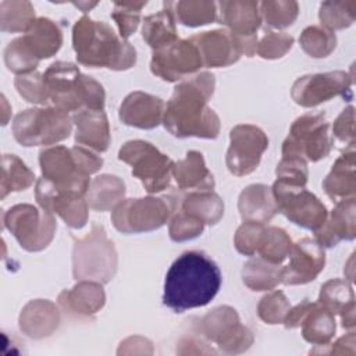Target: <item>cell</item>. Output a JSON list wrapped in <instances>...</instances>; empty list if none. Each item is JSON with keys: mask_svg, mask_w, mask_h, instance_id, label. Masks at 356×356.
Returning a JSON list of instances; mask_svg holds the SVG:
<instances>
[{"mask_svg": "<svg viewBox=\"0 0 356 356\" xmlns=\"http://www.w3.org/2000/svg\"><path fill=\"white\" fill-rule=\"evenodd\" d=\"M60 323L57 306L50 300L36 299L26 303L19 316V328L32 338L50 335Z\"/></svg>", "mask_w": 356, "mask_h": 356, "instance_id": "cell-29", "label": "cell"}, {"mask_svg": "<svg viewBox=\"0 0 356 356\" xmlns=\"http://www.w3.org/2000/svg\"><path fill=\"white\" fill-rule=\"evenodd\" d=\"M271 192L278 213H282L298 227L316 231L327 220L328 211L325 204L314 193L309 192L305 185L275 179Z\"/></svg>", "mask_w": 356, "mask_h": 356, "instance_id": "cell-12", "label": "cell"}, {"mask_svg": "<svg viewBox=\"0 0 356 356\" xmlns=\"http://www.w3.org/2000/svg\"><path fill=\"white\" fill-rule=\"evenodd\" d=\"M277 179H282L291 184L305 185L307 184V161L295 156H282L275 168Z\"/></svg>", "mask_w": 356, "mask_h": 356, "instance_id": "cell-49", "label": "cell"}, {"mask_svg": "<svg viewBox=\"0 0 356 356\" xmlns=\"http://www.w3.org/2000/svg\"><path fill=\"white\" fill-rule=\"evenodd\" d=\"M97 3H74V6H76L78 8H81L83 13L89 11L90 8H93Z\"/></svg>", "mask_w": 356, "mask_h": 356, "instance_id": "cell-53", "label": "cell"}, {"mask_svg": "<svg viewBox=\"0 0 356 356\" xmlns=\"http://www.w3.org/2000/svg\"><path fill=\"white\" fill-rule=\"evenodd\" d=\"M318 18L321 26L332 32L349 28L356 18V1H324L320 4Z\"/></svg>", "mask_w": 356, "mask_h": 356, "instance_id": "cell-39", "label": "cell"}, {"mask_svg": "<svg viewBox=\"0 0 356 356\" xmlns=\"http://www.w3.org/2000/svg\"><path fill=\"white\" fill-rule=\"evenodd\" d=\"M118 159L132 167V175L150 195L164 191L171 182L175 163L150 142L142 139L125 142L118 150Z\"/></svg>", "mask_w": 356, "mask_h": 356, "instance_id": "cell-8", "label": "cell"}, {"mask_svg": "<svg viewBox=\"0 0 356 356\" xmlns=\"http://www.w3.org/2000/svg\"><path fill=\"white\" fill-rule=\"evenodd\" d=\"M204 231V222L196 217L185 213L182 209L172 213L168 234L174 242H184L195 239Z\"/></svg>", "mask_w": 356, "mask_h": 356, "instance_id": "cell-46", "label": "cell"}, {"mask_svg": "<svg viewBox=\"0 0 356 356\" xmlns=\"http://www.w3.org/2000/svg\"><path fill=\"white\" fill-rule=\"evenodd\" d=\"M299 43L307 56L313 58H324L335 50L337 36L335 32L321 25H310L300 33Z\"/></svg>", "mask_w": 356, "mask_h": 356, "instance_id": "cell-38", "label": "cell"}, {"mask_svg": "<svg viewBox=\"0 0 356 356\" xmlns=\"http://www.w3.org/2000/svg\"><path fill=\"white\" fill-rule=\"evenodd\" d=\"M324 113H306L298 117L282 143V156H295L316 163L327 157L334 140Z\"/></svg>", "mask_w": 356, "mask_h": 356, "instance_id": "cell-9", "label": "cell"}, {"mask_svg": "<svg viewBox=\"0 0 356 356\" xmlns=\"http://www.w3.org/2000/svg\"><path fill=\"white\" fill-rule=\"evenodd\" d=\"M142 38L153 50H159L178 40L175 17L168 1L164 3L163 10L143 19Z\"/></svg>", "mask_w": 356, "mask_h": 356, "instance_id": "cell-31", "label": "cell"}, {"mask_svg": "<svg viewBox=\"0 0 356 356\" xmlns=\"http://www.w3.org/2000/svg\"><path fill=\"white\" fill-rule=\"evenodd\" d=\"M125 195L124 182L110 174H103L90 181L86 192V202L92 210L107 211L113 210Z\"/></svg>", "mask_w": 356, "mask_h": 356, "instance_id": "cell-32", "label": "cell"}, {"mask_svg": "<svg viewBox=\"0 0 356 356\" xmlns=\"http://www.w3.org/2000/svg\"><path fill=\"white\" fill-rule=\"evenodd\" d=\"M3 225L28 252L46 249L57 229L54 214L28 203L10 207L3 216Z\"/></svg>", "mask_w": 356, "mask_h": 356, "instance_id": "cell-11", "label": "cell"}, {"mask_svg": "<svg viewBox=\"0 0 356 356\" xmlns=\"http://www.w3.org/2000/svg\"><path fill=\"white\" fill-rule=\"evenodd\" d=\"M238 210L243 221L266 224L278 213L271 188L263 184L246 186L238 199Z\"/></svg>", "mask_w": 356, "mask_h": 356, "instance_id": "cell-27", "label": "cell"}, {"mask_svg": "<svg viewBox=\"0 0 356 356\" xmlns=\"http://www.w3.org/2000/svg\"><path fill=\"white\" fill-rule=\"evenodd\" d=\"M72 117L53 106L28 108L13 121L14 139L25 146H49L67 139L72 131Z\"/></svg>", "mask_w": 356, "mask_h": 356, "instance_id": "cell-6", "label": "cell"}, {"mask_svg": "<svg viewBox=\"0 0 356 356\" xmlns=\"http://www.w3.org/2000/svg\"><path fill=\"white\" fill-rule=\"evenodd\" d=\"M14 85L17 92L29 103L46 104L49 103V96L46 85L43 81V74L31 72L25 75H17Z\"/></svg>", "mask_w": 356, "mask_h": 356, "instance_id": "cell-47", "label": "cell"}, {"mask_svg": "<svg viewBox=\"0 0 356 356\" xmlns=\"http://www.w3.org/2000/svg\"><path fill=\"white\" fill-rule=\"evenodd\" d=\"M181 209L204 222L217 224L224 216V202L213 191H192L181 202Z\"/></svg>", "mask_w": 356, "mask_h": 356, "instance_id": "cell-33", "label": "cell"}, {"mask_svg": "<svg viewBox=\"0 0 356 356\" xmlns=\"http://www.w3.org/2000/svg\"><path fill=\"white\" fill-rule=\"evenodd\" d=\"M242 281L252 291H271L282 282V267L261 257H253L243 264Z\"/></svg>", "mask_w": 356, "mask_h": 356, "instance_id": "cell-34", "label": "cell"}, {"mask_svg": "<svg viewBox=\"0 0 356 356\" xmlns=\"http://www.w3.org/2000/svg\"><path fill=\"white\" fill-rule=\"evenodd\" d=\"M317 302L335 316L355 303V295L346 281L332 278L321 285Z\"/></svg>", "mask_w": 356, "mask_h": 356, "instance_id": "cell-41", "label": "cell"}, {"mask_svg": "<svg viewBox=\"0 0 356 356\" xmlns=\"http://www.w3.org/2000/svg\"><path fill=\"white\" fill-rule=\"evenodd\" d=\"M147 4V1H115L114 10L111 13L113 19L118 26L120 36L128 39L140 22V10Z\"/></svg>", "mask_w": 356, "mask_h": 356, "instance_id": "cell-43", "label": "cell"}, {"mask_svg": "<svg viewBox=\"0 0 356 356\" xmlns=\"http://www.w3.org/2000/svg\"><path fill=\"white\" fill-rule=\"evenodd\" d=\"M214 88V75L206 71L182 79L165 104L164 128L177 138L216 139L221 122L216 111L207 106Z\"/></svg>", "mask_w": 356, "mask_h": 356, "instance_id": "cell-1", "label": "cell"}, {"mask_svg": "<svg viewBox=\"0 0 356 356\" xmlns=\"http://www.w3.org/2000/svg\"><path fill=\"white\" fill-rule=\"evenodd\" d=\"M261 19L271 28L284 29L291 26L299 14V4L296 1H261L259 3Z\"/></svg>", "mask_w": 356, "mask_h": 356, "instance_id": "cell-42", "label": "cell"}, {"mask_svg": "<svg viewBox=\"0 0 356 356\" xmlns=\"http://www.w3.org/2000/svg\"><path fill=\"white\" fill-rule=\"evenodd\" d=\"M35 181L33 172L15 154H3L1 159V199L11 192L28 189Z\"/></svg>", "mask_w": 356, "mask_h": 356, "instance_id": "cell-36", "label": "cell"}, {"mask_svg": "<svg viewBox=\"0 0 356 356\" xmlns=\"http://www.w3.org/2000/svg\"><path fill=\"white\" fill-rule=\"evenodd\" d=\"M72 47L79 64L125 71L135 65V47L103 21L82 15L72 26Z\"/></svg>", "mask_w": 356, "mask_h": 356, "instance_id": "cell-3", "label": "cell"}, {"mask_svg": "<svg viewBox=\"0 0 356 356\" xmlns=\"http://www.w3.org/2000/svg\"><path fill=\"white\" fill-rule=\"evenodd\" d=\"M355 332L350 331L346 335L341 337L335 343H331V349L325 350L324 353H331V355H355Z\"/></svg>", "mask_w": 356, "mask_h": 356, "instance_id": "cell-52", "label": "cell"}, {"mask_svg": "<svg viewBox=\"0 0 356 356\" xmlns=\"http://www.w3.org/2000/svg\"><path fill=\"white\" fill-rule=\"evenodd\" d=\"M202 67V57L189 39H178L165 47L153 50L150 60V71L167 82L189 78Z\"/></svg>", "mask_w": 356, "mask_h": 356, "instance_id": "cell-16", "label": "cell"}, {"mask_svg": "<svg viewBox=\"0 0 356 356\" xmlns=\"http://www.w3.org/2000/svg\"><path fill=\"white\" fill-rule=\"evenodd\" d=\"M293 44V36L285 32H267L256 47V54L261 58L275 60L284 57Z\"/></svg>", "mask_w": 356, "mask_h": 356, "instance_id": "cell-48", "label": "cell"}, {"mask_svg": "<svg viewBox=\"0 0 356 356\" xmlns=\"http://www.w3.org/2000/svg\"><path fill=\"white\" fill-rule=\"evenodd\" d=\"M4 63L8 71L17 75H25L35 72L39 65V60L32 57L22 46L19 38L11 40L4 50Z\"/></svg>", "mask_w": 356, "mask_h": 356, "instance_id": "cell-45", "label": "cell"}, {"mask_svg": "<svg viewBox=\"0 0 356 356\" xmlns=\"http://www.w3.org/2000/svg\"><path fill=\"white\" fill-rule=\"evenodd\" d=\"M316 242L323 248L337 246L341 241H352L356 236L355 197L337 202L324 224L314 231Z\"/></svg>", "mask_w": 356, "mask_h": 356, "instance_id": "cell-23", "label": "cell"}, {"mask_svg": "<svg viewBox=\"0 0 356 356\" xmlns=\"http://www.w3.org/2000/svg\"><path fill=\"white\" fill-rule=\"evenodd\" d=\"M75 142L90 150L103 153L108 149L111 135L107 115L103 110H82L72 115Z\"/></svg>", "mask_w": 356, "mask_h": 356, "instance_id": "cell-25", "label": "cell"}, {"mask_svg": "<svg viewBox=\"0 0 356 356\" xmlns=\"http://www.w3.org/2000/svg\"><path fill=\"white\" fill-rule=\"evenodd\" d=\"M288 257V266L282 267V282L285 285L312 282L325 266L324 248L310 238H302L292 243Z\"/></svg>", "mask_w": 356, "mask_h": 356, "instance_id": "cell-21", "label": "cell"}, {"mask_svg": "<svg viewBox=\"0 0 356 356\" xmlns=\"http://www.w3.org/2000/svg\"><path fill=\"white\" fill-rule=\"evenodd\" d=\"M35 196L43 210L60 216L68 227L79 229L88 222L89 206L85 196L60 191L43 177L36 181Z\"/></svg>", "mask_w": 356, "mask_h": 356, "instance_id": "cell-19", "label": "cell"}, {"mask_svg": "<svg viewBox=\"0 0 356 356\" xmlns=\"http://www.w3.org/2000/svg\"><path fill=\"white\" fill-rule=\"evenodd\" d=\"M263 227L264 224L253 222V221H243V224L238 227L234 236V245L241 254H245V256L256 254L257 243H259Z\"/></svg>", "mask_w": 356, "mask_h": 356, "instance_id": "cell-50", "label": "cell"}, {"mask_svg": "<svg viewBox=\"0 0 356 356\" xmlns=\"http://www.w3.org/2000/svg\"><path fill=\"white\" fill-rule=\"evenodd\" d=\"M189 40L196 46L203 67H228L236 63L242 54L246 56L243 42L227 29L200 32L191 36Z\"/></svg>", "mask_w": 356, "mask_h": 356, "instance_id": "cell-20", "label": "cell"}, {"mask_svg": "<svg viewBox=\"0 0 356 356\" xmlns=\"http://www.w3.org/2000/svg\"><path fill=\"white\" fill-rule=\"evenodd\" d=\"M323 189L332 202L352 199L356 195L355 149L345 150L335 163L330 174L323 181Z\"/></svg>", "mask_w": 356, "mask_h": 356, "instance_id": "cell-28", "label": "cell"}, {"mask_svg": "<svg viewBox=\"0 0 356 356\" xmlns=\"http://www.w3.org/2000/svg\"><path fill=\"white\" fill-rule=\"evenodd\" d=\"M35 19V8L29 1L0 3V29L3 32H25Z\"/></svg>", "mask_w": 356, "mask_h": 356, "instance_id": "cell-40", "label": "cell"}, {"mask_svg": "<svg viewBox=\"0 0 356 356\" xmlns=\"http://www.w3.org/2000/svg\"><path fill=\"white\" fill-rule=\"evenodd\" d=\"M106 303V293L100 282L82 280L71 289L58 295L60 307L75 317H89L97 313Z\"/></svg>", "mask_w": 356, "mask_h": 356, "instance_id": "cell-24", "label": "cell"}, {"mask_svg": "<svg viewBox=\"0 0 356 356\" xmlns=\"http://www.w3.org/2000/svg\"><path fill=\"white\" fill-rule=\"evenodd\" d=\"M286 328H302V337L312 345H328L332 339L337 324L335 316L321 303L307 299L291 307L284 318Z\"/></svg>", "mask_w": 356, "mask_h": 356, "instance_id": "cell-17", "label": "cell"}, {"mask_svg": "<svg viewBox=\"0 0 356 356\" xmlns=\"http://www.w3.org/2000/svg\"><path fill=\"white\" fill-rule=\"evenodd\" d=\"M49 103L65 113L82 110H103L106 92L89 75L81 72L78 65L68 61H56L44 72Z\"/></svg>", "mask_w": 356, "mask_h": 356, "instance_id": "cell-4", "label": "cell"}, {"mask_svg": "<svg viewBox=\"0 0 356 356\" xmlns=\"http://www.w3.org/2000/svg\"><path fill=\"white\" fill-rule=\"evenodd\" d=\"M200 332L225 353H241L253 343L252 331L243 325L235 309L220 306L199 321Z\"/></svg>", "mask_w": 356, "mask_h": 356, "instance_id": "cell-13", "label": "cell"}, {"mask_svg": "<svg viewBox=\"0 0 356 356\" xmlns=\"http://www.w3.org/2000/svg\"><path fill=\"white\" fill-rule=\"evenodd\" d=\"M217 21L221 25L227 26V31H229L243 42L248 57L256 54V32L261 25V15L257 1H220L217 3Z\"/></svg>", "mask_w": 356, "mask_h": 356, "instance_id": "cell-18", "label": "cell"}, {"mask_svg": "<svg viewBox=\"0 0 356 356\" xmlns=\"http://www.w3.org/2000/svg\"><path fill=\"white\" fill-rule=\"evenodd\" d=\"M221 271L202 252H185L170 266L165 280L163 303L175 313L209 305L220 291Z\"/></svg>", "mask_w": 356, "mask_h": 356, "instance_id": "cell-2", "label": "cell"}, {"mask_svg": "<svg viewBox=\"0 0 356 356\" xmlns=\"http://www.w3.org/2000/svg\"><path fill=\"white\" fill-rule=\"evenodd\" d=\"M164 108L165 103L163 99L142 90H135L122 100L118 117L125 125L152 129L163 122Z\"/></svg>", "mask_w": 356, "mask_h": 356, "instance_id": "cell-22", "label": "cell"}, {"mask_svg": "<svg viewBox=\"0 0 356 356\" xmlns=\"http://www.w3.org/2000/svg\"><path fill=\"white\" fill-rule=\"evenodd\" d=\"M22 46L36 60H43L54 56L63 44V32L53 19L46 17L36 18L22 36Z\"/></svg>", "mask_w": 356, "mask_h": 356, "instance_id": "cell-26", "label": "cell"}, {"mask_svg": "<svg viewBox=\"0 0 356 356\" xmlns=\"http://www.w3.org/2000/svg\"><path fill=\"white\" fill-rule=\"evenodd\" d=\"M42 177L57 189L86 196L90 175L103 165V159L93 150L75 145L74 147L51 146L39 153Z\"/></svg>", "mask_w": 356, "mask_h": 356, "instance_id": "cell-5", "label": "cell"}, {"mask_svg": "<svg viewBox=\"0 0 356 356\" xmlns=\"http://www.w3.org/2000/svg\"><path fill=\"white\" fill-rule=\"evenodd\" d=\"M352 72L330 71L324 74H310L298 78L291 89L292 100L302 107H316L337 96L352 99Z\"/></svg>", "mask_w": 356, "mask_h": 356, "instance_id": "cell-14", "label": "cell"}, {"mask_svg": "<svg viewBox=\"0 0 356 356\" xmlns=\"http://www.w3.org/2000/svg\"><path fill=\"white\" fill-rule=\"evenodd\" d=\"M115 270L117 253L102 227H93L86 238L75 242L72 274L76 281L89 280L106 284L114 277Z\"/></svg>", "mask_w": 356, "mask_h": 356, "instance_id": "cell-7", "label": "cell"}, {"mask_svg": "<svg viewBox=\"0 0 356 356\" xmlns=\"http://www.w3.org/2000/svg\"><path fill=\"white\" fill-rule=\"evenodd\" d=\"M291 303L282 291H271L264 295L257 305V314L266 324H280L284 321Z\"/></svg>", "mask_w": 356, "mask_h": 356, "instance_id": "cell-44", "label": "cell"}, {"mask_svg": "<svg viewBox=\"0 0 356 356\" xmlns=\"http://www.w3.org/2000/svg\"><path fill=\"white\" fill-rule=\"evenodd\" d=\"M174 17L185 26L197 28L211 24L217 19V3L204 0H182L168 1Z\"/></svg>", "mask_w": 356, "mask_h": 356, "instance_id": "cell-35", "label": "cell"}, {"mask_svg": "<svg viewBox=\"0 0 356 356\" xmlns=\"http://www.w3.org/2000/svg\"><path fill=\"white\" fill-rule=\"evenodd\" d=\"M268 147V138L263 129L252 124L235 125L229 132V147L225 163L231 174L243 177L253 172Z\"/></svg>", "mask_w": 356, "mask_h": 356, "instance_id": "cell-15", "label": "cell"}, {"mask_svg": "<svg viewBox=\"0 0 356 356\" xmlns=\"http://www.w3.org/2000/svg\"><path fill=\"white\" fill-rule=\"evenodd\" d=\"M175 211V203L164 197L122 199L111 210V222L122 234H140L159 229Z\"/></svg>", "mask_w": 356, "mask_h": 356, "instance_id": "cell-10", "label": "cell"}, {"mask_svg": "<svg viewBox=\"0 0 356 356\" xmlns=\"http://www.w3.org/2000/svg\"><path fill=\"white\" fill-rule=\"evenodd\" d=\"M334 138L345 146V150H350L355 146V107L348 106L341 111L332 125Z\"/></svg>", "mask_w": 356, "mask_h": 356, "instance_id": "cell-51", "label": "cell"}, {"mask_svg": "<svg viewBox=\"0 0 356 356\" xmlns=\"http://www.w3.org/2000/svg\"><path fill=\"white\" fill-rule=\"evenodd\" d=\"M292 248V241L285 229L273 225H264L256 253L259 257L274 263L281 264L289 254Z\"/></svg>", "mask_w": 356, "mask_h": 356, "instance_id": "cell-37", "label": "cell"}, {"mask_svg": "<svg viewBox=\"0 0 356 356\" xmlns=\"http://www.w3.org/2000/svg\"><path fill=\"white\" fill-rule=\"evenodd\" d=\"M172 178L182 191H211L216 185L203 154L196 150H189L185 159L175 163Z\"/></svg>", "mask_w": 356, "mask_h": 356, "instance_id": "cell-30", "label": "cell"}]
</instances>
